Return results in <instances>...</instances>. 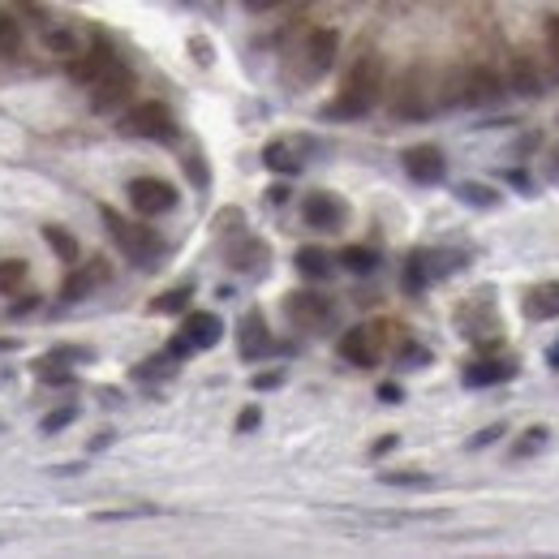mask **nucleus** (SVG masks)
<instances>
[{
	"instance_id": "nucleus-19",
	"label": "nucleus",
	"mask_w": 559,
	"mask_h": 559,
	"mask_svg": "<svg viewBox=\"0 0 559 559\" xmlns=\"http://www.w3.org/2000/svg\"><path fill=\"white\" fill-rule=\"evenodd\" d=\"M0 56H5V61L22 56V22H18V13H9V9H0Z\"/></svg>"
},
{
	"instance_id": "nucleus-31",
	"label": "nucleus",
	"mask_w": 559,
	"mask_h": 559,
	"mask_svg": "<svg viewBox=\"0 0 559 559\" xmlns=\"http://www.w3.org/2000/svg\"><path fill=\"white\" fill-rule=\"evenodd\" d=\"M74 418H78V409H74V405H65V409H56V413H48V418H43V430H48V435H52V430L69 426Z\"/></svg>"
},
{
	"instance_id": "nucleus-7",
	"label": "nucleus",
	"mask_w": 559,
	"mask_h": 559,
	"mask_svg": "<svg viewBox=\"0 0 559 559\" xmlns=\"http://www.w3.org/2000/svg\"><path fill=\"white\" fill-rule=\"evenodd\" d=\"M121 61H117V52H112V43L108 39H95L86 52H78L74 61H69V78L74 82H82V86H91V82H99L108 74V69H117Z\"/></svg>"
},
{
	"instance_id": "nucleus-36",
	"label": "nucleus",
	"mask_w": 559,
	"mask_h": 559,
	"mask_svg": "<svg viewBox=\"0 0 559 559\" xmlns=\"http://www.w3.org/2000/svg\"><path fill=\"white\" fill-rule=\"evenodd\" d=\"M194 52H198V61H203V65L211 61V48H207V43H203V39H194Z\"/></svg>"
},
{
	"instance_id": "nucleus-3",
	"label": "nucleus",
	"mask_w": 559,
	"mask_h": 559,
	"mask_svg": "<svg viewBox=\"0 0 559 559\" xmlns=\"http://www.w3.org/2000/svg\"><path fill=\"white\" fill-rule=\"evenodd\" d=\"M121 129L129 138H147V142H172L177 138V121L164 104H134L121 117Z\"/></svg>"
},
{
	"instance_id": "nucleus-16",
	"label": "nucleus",
	"mask_w": 559,
	"mask_h": 559,
	"mask_svg": "<svg viewBox=\"0 0 559 559\" xmlns=\"http://www.w3.org/2000/svg\"><path fill=\"white\" fill-rule=\"evenodd\" d=\"M271 349V336H267V323H263V314L250 310L246 319H241V353L246 357H263Z\"/></svg>"
},
{
	"instance_id": "nucleus-24",
	"label": "nucleus",
	"mask_w": 559,
	"mask_h": 559,
	"mask_svg": "<svg viewBox=\"0 0 559 559\" xmlns=\"http://www.w3.org/2000/svg\"><path fill=\"white\" fill-rule=\"evenodd\" d=\"M508 375H512V366H504V362H478V366L465 370V383L469 387H491V383L508 379Z\"/></svg>"
},
{
	"instance_id": "nucleus-9",
	"label": "nucleus",
	"mask_w": 559,
	"mask_h": 559,
	"mask_svg": "<svg viewBox=\"0 0 559 559\" xmlns=\"http://www.w3.org/2000/svg\"><path fill=\"white\" fill-rule=\"evenodd\" d=\"M392 112L396 117H426L430 104H426V82H422V69H409L396 86V99H392Z\"/></svg>"
},
{
	"instance_id": "nucleus-32",
	"label": "nucleus",
	"mask_w": 559,
	"mask_h": 559,
	"mask_svg": "<svg viewBox=\"0 0 559 559\" xmlns=\"http://www.w3.org/2000/svg\"><path fill=\"white\" fill-rule=\"evenodd\" d=\"M542 35H547V52L555 56V65H559V13H551V18H547Z\"/></svg>"
},
{
	"instance_id": "nucleus-10",
	"label": "nucleus",
	"mask_w": 559,
	"mask_h": 559,
	"mask_svg": "<svg viewBox=\"0 0 559 559\" xmlns=\"http://www.w3.org/2000/svg\"><path fill=\"white\" fill-rule=\"evenodd\" d=\"M301 215H306L310 228H323V233H336V228L344 224V203L336 194H310L306 203H301Z\"/></svg>"
},
{
	"instance_id": "nucleus-1",
	"label": "nucleus",
	"mask_w": 559,
	"mask_h": 559,
	"mask_svg": "<svg viewBox=\"0 0 559 559\" xmlns=\"http://www.w3.org/2000/svg\"><path fill=\"white\" fill-rule=\"evenodd\" d=\"M379 95H383V56L366 52V56H357V65L349 69L340 95L327 104V117H340V121L366 117V112L379 104Z\"/></svg>"
},
{
	"instance_id": "nucleus-29",
	"label": "nucleus",
	"mask_w": 559,
	"mask_h": 559,
	"mask_svg": "<svg viewBox=\"0 0 559 559\" xmlns=\"http://www.w3.org/2000/svg\"><path fill=\"white\" fill-rule=\"evenodd\" d=\"M461 203H473V207H495V194L486 190V185H461Z\"/></svg>"
},
{
	"instance_id": "nucleus-5",
	"label": "nucleus",
	"mask_w": 559,
	"mask_h": 559,
	"mask_svg": "<svg viewBox=\"0 0 559 559\" xmlns=\"http://www.w3.org/2000/svg\"><path fill=\"white\" fill-rule=\"evenodd\" d=\"M499 91H504V82H499L495 69H486V65H473L465 69L461 78H456V95H452V104H491V99H499Z\"/></svg>"
},
{
	"instance_id": "nucleus-15",
	"label": "nucleus",
	"mask_w": 559,
	"mask_h": 559,
	"mask_svg": "<svg viewBox=\"0 0 559 559\" xmlns=\"http://www.w3.org/2000/svg\"><path fill=\"white\" fill-rule=\"evenodd\" d=\"M336 52H340V35L336 31H310V39H306L310 74H323V69H332L336 65Z\"/></svg>"
},
{
	"instance_id": "nucleus-6",
	"label": "nucleus",
	"mask_w": 559,
	"mask_h": 559,
	"mask_svg": "<svg viewBox=\"0 0 559 559\" xmlns=\"http://www.w3.org/2000/svg\"><path fill=\"white\" fill-rule=\"evenodd\" d=\"M129 95H134V74H129L125 65L108 69L99 82H91V108L95 112H117L129 104Z\"/></svg>"
},
{
	"instance_id": "nucleus-14",
	"label": "nucleus",
	"mask_w": 559,
	"mask_h": 559,
	"mask_svg": "<svg viewBox=\"0 0 559 559\" xmlns=\"http://www.w3.org/2000/svg\"><path fill=\"white\" fill-rule=\"evenodd\" d=\"M301 155H306V147H301V142H293V138H276V142H267L263 147V164L271 168V172H301Z\"/></svg>"
},
{
	"instance_id": "nucleus-23",
	"label": "nucleus",
	"mask_w": 559,
	"mask_h": 559,
	"mask_svg": "<svg viewBox=\"0 0 559 559\" xmlns=\"http://www.w3.org/2000/svg\"><path fill=\"white\" fill-rule=\"evenodd\" d=\"M43 48L56 52V56H69V61H74V56L82 52V39H78L74 31H61V26H52V31H43Z\"/></svg>"
},
{
	"instance_id": "nucleus-11",
	"label": "nucleus",
	"mask_w": 559,
	"mask_h": 559,
	"mask_svg": "<svg viewBox=\"0 0 559 559\" xmlns=\"http://www.w3.org/2000/svg\"><path fill=\"white\" fill-rule=\"evenodd\" d=\"M289 319L297 327H323L332 319V301L319 297V293H293L289 297Z\"/></svg>"
},
{
	"instance_id": "nucleus-20",
	"label": "nucleus",
	"mask_w": 559,
	"mask_h": 559,
	"mask_svg": "<svg viewBox=\"0 0 559 559\" xmlns=\"http://www.w3.org/2000/svg\"><path fill=\"white\" fill-rule=\"evenodd\" d=\"M525 310L534 314V319H559V284H542V289L529 293Z\"/></svg>"
},
{
	"instance_id": "nucleus-13",
	"label": "nucleus",
	"mask_w": 559,
	"mask_h": 559,
	"mask_svg": "<svg viewBox=\"0 0 559 559\" xmlns=\"http://www.w3.org/2000/svg\"><path fill=\"white\" fill-rule=\"evenodd\" d=\"M405 172L413 181H422V185L443 181V155H439V147H409L405 151Z\"/></svg>"
},
{
	"instance_id": "nucleus-27",
	"label": "nucleus",
	"mask_w": 559,
	"mask_h": 559,
	"mask_svg": "<svg viewBox=\"0 0 559 559\" xmlns=\"http://www.w3.org/2000/svg\"><path fill=\"white\" fill-rule=\"evenodd\" d=\"M185 301H190V289H172L160 301H151V310L155 314H177V310H185Z\"/></svg>"
},
{
	"instance_id": "nucleus-35",
	"label": "nucleus",
	"mask_w": 559,
	"mask_h": 559,
	"mask_svg": "<svg viewBox=\"0 0 559 559\" xmlns=\"http://www.w3.org/2000/svg\"><path fill=\"white\" fill-rule=\"evenodd\" d=\"M254 426H258V409H246V413L237 418V430H254Z\"/></svg>"
},
{
	"instance_id": "nucleus-34",
	"label": "nucleus",
	"mask_w": 559,
	"mask_h": 559,
	"mask_svg": "<svg viewBox=\"0 0 559 559\" xmlns=\"http://www.w3.org/2000/svg\"><path fill=\"white\" fill-rule=\"evenodd\" d=\"M379 400H387V405H396V400H400V387H396V383H383V387H379Z\"/></svg>"
},
{
	"instance_id": "nucleus-4",
	"label": "nucleus",
	"mask_w": 559,
	"mask_h": 559,
	"mask_svg": "<svg viewBox=\"0 0 559 559\" xmlns=\"http://www.w3.org/2000/svg\"><path fill=\"white\" fill-rule=\"evenodd\" d=\"M129 203L138 215H164L177 207V190L164 177H134L129 181Z\"/></svg>"
},
{
	"instance_id": "nucleus-18",
	"label": "nucleus",
	"mask_w": 559,
	"mask_h": 559,
	"mask_svg": "<svg viewBox=\"0 0 559 559\" xmlns=\"http://www.w3.org/2000/svg\"><path fill=\"white\" fill-rule=\"evenodd\" d=\"M104 280H108V267H104V263H91L86 271H74V276L65 280V297L78 301V297H86V293L95 289V284H104Z\"/></svg>"
},
{
	"instance_id": "nucleus-38",
	"label": "nucleus",
	"mask_w": 559,
	"mask_h": 559,
	"mask_svg": "<svg viewBox=\"0 0 559 559\" xmlns=\"http://www.w3.org/2000/svg\"><path fill=\"white\" fill-rule=\"evenodd\" d=\"M0 349H5V340H0Z\"/></svg>"
},
{
	"instance_id": "nucleus-17",
	"label": "nucleus",
	"mask_w": 559,
	"mask_h": 559,
	"mask_svg": "<svg viewBox=\"0 0 559 559\" xmlns=\"http://www.w3.org/2000/svg\"><path fill=\"white\" fill-rule=\"evenodd\" d=\"M297 271L306 280H327L332 276V258H327V250H319V246H301L297 250Z\"/></svg>"
},
{
	"instance_id": "nucleus-26",
	"label": "nucleus",
	"mask_w": 559,
	"mask_h": 559,
	"mask_svg": "<svg viewBox=\"0 0 559 559\" xmlns=\"http://www.w3.org/2000/svg\"><path fill=\"white\" fill-rule=\"evenodd\" d=\"M26 280V263L22 258H0V293H13Z\"/></svg>"
},
{
	"instance_id": "nucleus-30",
	"label": "nucleus",
	"mask_w": 559,
	"mask_h": 559,
	"mask_svg": "<svg viewBox=\"0 0 559 559\" xmlns=\"http://www.w3.org/2000/svg\"><path fill=\"white\" fill-rule=\"evenodd\" d=\"M379 482H387V486H430L426 473H379Z\"/></svg>"
},
{
	"instance_id": "nucleus-2",
	"label": "nucleus",
	"mask_w": 559,
	"mask_h": 559,
	"mask_svg": "<svg viewBox=\"0 0 559 559\" xmlns=\"http://www.w3.org/2000/svg\"><path fill=\"white\" fill-rule=\"evenodd\" d=\"M104 224H108L112 241L125 250L129 263H138V267H151L155 263V254H160V237H155L147 224H129V220H121V215L108 211V207H104Z\"/></svg>"
},
{
	"instance_id": "nucleus-33",
	"label": "nucleus",
	"mask_w": 559,
	"mask_h": 559,
	"mask_svg": "<svg viewBox=\"0 0 559 559\" xmlns=\"http://www.w3.org/2000/svg\"><path fill=\"white\" fill-rule=\"evenodd\" d=\"M246 9H254V13H271V9H280V5H289V0H241Z\"/></svg>"
},
{
	"instance_id": "nucleus-22",
	"label": "nucleus",
	"mask_w": 559,
	"mask_h": 559,
	"mask_svg": "<svg viewBox=\"0 0 559 559\" xmlns=\"http://www.w3.org/2000/svg\"><path fill=\"white\" fill-rule=\"evenodd\" d=\"M512 86L521 95H538L542 91V78H538V69L529 65V56H512Z\"/></svg>"
},
{
	"instance_id": "nucleus-28",
	"label": "nucleus",
	"mask_w": 559,
	"mask_h": 559,
	"mask_svg": "<svg viewBox=\"0 0 559 559\" xmlns=\"http://www.w3.org/2000/svg\"><path fill=\"white\" fill-rule=\"evenodd\" d=\"M422 284H426V254H413V258H409V267H405V289L418 293Z\"/></svg>"
},
{
	"instance_id": "nucleus-12",
	"label": "nucleus",
	"mask_w": 559,
	"mask_h": 559,
	"mask_svg": "<svg viewBox=\"0 0 559 559\" xmlns=\"http://www.w3.org/2000/svg\"><path fill=\"white\" fill-rule=\"evenodd\" d=\"M181 336L190 340V349H215V344H220V336H224V323L215 319L211 310H198V314H190V319H185Z\"/></svg>"
},
{
	"instance_id": "nucleus-25",
	"label": "nucleus",
	"mask_w": 559,
	"mask_h": 559,
	"mask_svg": "<svg viewBox=\"0 0 559 559\" xmlns=\"http://www.w3.org/2000/svg\"><path fill=\"white\" fill-rule=\"evenodd\" d=\"M43 241H48V246L61 254V263H78V241L69 237L61 224H48V228H43Z\"/></svg>"
},
{
	"instance_id": "nucleus-8",
	"label": "nucleus",
	"mask_w": 559,
	"mask_h": 559,
	"mask_svg": "<svg viewBox=\"0 0 559 559\" xmlns=\"http://www.w3.org/2000/svg\"><path fill=\"white\" fill-rule=\"evenodd\" d=\"M340 357L349 366L370 370L379 362V327H353V332L340 336Z\"/></svg>"
},
{
	"instance_id": "nucleus-21",
	"label": "nucleus",
	"mask_w": 559,
	"mask_h": 559,
	"mask_svg": "<svg viewBox=\"0 0 559 559\" xmlns=\"http://www.w3.org/2000/svg\"><path fill=\"white\" fill-rule=\"evenodd\" d=\"M340 263L353 271V276H370V271L379 267V254L370 250V246H344L340 250Z\"/></svg>"
},
{
	"instance_id": "nucleus-37",
	"label": "nucleus",
	"mask_w": 559,
	"mask_h": 559,
	"mask_svg": "<svg viewBox=\"0 0 559 559\" xmlns=\"http://www.w3.org/2000/svg\"><path fill=\"white\" fill-rule=\"evenodd\" d=\"M276 383H280V375H258L254 379V387H276Z\"/></svg>"
}]
</instances>
